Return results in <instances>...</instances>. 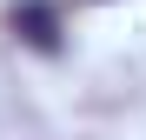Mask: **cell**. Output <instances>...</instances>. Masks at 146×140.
<instances>
[{
  "label": "cell",
  "instance_id": "6da1fadb",
  "mask_svg": "<svg viewBox=\"0 0 146 140\" xmlns=\"http://www.w3.org/2000/svg\"><path fill=\"white\" fill-rule=\"evenodd\" d=\"M13 33L33 47V54H60V7L53 0H20L13 7Z\"/></svg>",
  "mask_w": 146,
  "mask_h": 140
}]
</instances>
